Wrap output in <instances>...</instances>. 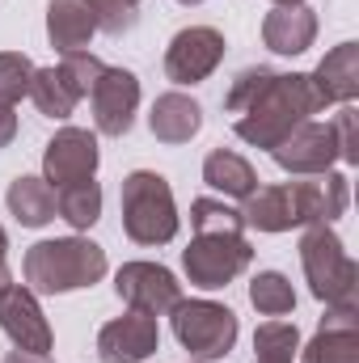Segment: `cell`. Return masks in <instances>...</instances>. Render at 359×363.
Wrapping results in <instances>:
<instances>
[{"label":"cell","instance_id":"6da1fadb","mask_svg":"<svg viewBox=\"0 0 359 363\" xmlns=\"http://www.w3.org/2000/svg\"><path fill=\"white\" fill-rule=\"evenodd\" d=\"M228 114H237L233 131L254 144V148H275L283 144L309 114L321 110L309 72H270V68H245L224 97Z\"/></svg>","mask_w":359,"mask_h":363},{"label":"cell","instance_id":"7a4b0ae2","mask_svg":"<svg viewBox=\"0 0 359 363\" xmlns=\"http://www.w3.org/2000/svg\"><path fill=\"white\" fill-rule=\"evenodd\" d=\"M351 203V186L347 174H313V182H279V186H258L245 199V228L258 233H292V228H309V224H330L347 211Z\"/></svg>","mask_w":359,"mask_h":363},{"label":"cell","instance_id":"3957f363","mask_svg":"<svg viewBox=\"0 0 359 363\" xmlns=\"http://www.w3.org/2000/svg\"><path fill=\"white\" fill-rule=\"evenodd\" d=\"M106 274V250L89 237H55L26 250V287L34 296H64L93 287Z\"/></svg>","mask_w":359,"mask_h":363},{"label":"cell","instance_id":"277c9868","mask_svg":"<svg viewBox=\"0 0 359 363\" xmlns=\"http://www.w3.org/2000/svg\"><path fill=\"white\" fill-rule=\"evenodd\" d=\"M300 267L309 291L326 308H359V267L343 250V237L330 224H309L300 237Z\"/></svg>","mask_w":359,"mask_h":363},{"label":"cell","instance_id":"5b68a950","mask_svg":"<svg viewBox=\"0 0 359 363\" xmlns=\"http://www.w3.org/2000/svg\"><path fill=\"white\" fill-rule=\"evenodd\" d=\"M123 233L136 245H165L178 237V203L161 174L136 169L123 178Z\"/></svg>","mask_w":359,"mask_h":363},{"label":"cell","instance_id":"8992f818","mask_svg":"<svg viewBox=\"0 0 359 363\" xmlns=\"http://www.w3.org/2000/svg\"><path fill=\"white\" fill-rule=\"evenodd\" d=\"M174 338L194 359H224L237 347V313L216 300H178L174 308Z\"/></svg>","mask_w":359,"mask_h":363},{"label":"cell","instance_id":"52a82bcc","mask_svg":"<svg viewBox=\"0 0 359 363\" xmlns=\"http://www.w3.org/2000/svg\"><path fill=\"white\" fill-rule=\"evenodd\" d=\"M250 262H254V250L245 233H194V241L182 250L186 279L203 291L228 287Z\"/></svg>","mask_w":359,"mask_h":363},{"label":"cell","instance_id":"ba28073f","mask_svg":"<svg viewBox=\"0 0 359 363\" xmlns=\"http://www.w3.org/2000/svg\"><path fill=\"white\" fill-rule=\"evenodd\" d=\"M224 60V34L211 26H186L165 47V77L174 85H199L207 81Z\"/></svg>","mask_w":359,"mask_h":363},{"label":"cell","instance_id":"9c48e42d","mask_svg":"<svg viewBox=\"0 0 359 363\" xmlns=\"http://www.w3.org/2000/svg\"><path fill=\"white\" fill-rule=\"evenodd\" d=\"M114 291L123 296L127 308L148 313V317H165L182 300V283L174 279V271L157 262H123L114 274Z\"/></svg>","mask_w":359,"mask_h":363},{"label":"cell","instance_id":"30bf717a","mask_svg":"<svg viewBox=\"0 0 359 363\" xmlns=\"http://www.w3.org/2000/svg\"><path fill=\"white\" fill-rule=\"evenodd\" d=\"M0 330L9 334V342L17 351H30V355H51V325L38 308V296L26 287V283H9L0 291Z\"/></svg>","mask_w":359,"mask_h":363},{"label":"cell","instance_id":"8fae6325","mask_svg":"<svg viewBox=\"0 0 359 363\" xmlns=\"http://www.w3.org/2000/svg\"><path fill=\"white\" fill-rule=\"evenodd\" d=\"M93 101V123L101 135H127L136 123V106H140V81L127 68H106L89 89Z\"/></svg>","mask_w":359,"mask_h":363},{"label":"cell","instance_id":"7c38bea8","mask_svg":"<svg viewBox=\"0 0 359 363\" xmlns=\"http://www.w3.org/2000/svg\"><path fill=\"white\" fill-rule=\"evenodd\" d=\"M97 161H101L97 135L85 127H64V131H55V140L43 152V182L51 190H60L68 182H85L97 174Z\"/></svg>","mask_w":359,"mask_h":363},{"label":"cell","instance_id":"4fadbf2b","mask_svg":"<svg viewBox=\"0 0 359 363\" xmlns=\"http://www.w3.org/2000/svg\"><path fill=\"white\" fill-rule=\"evenodd\" d=\"M161 351V325L148 313H123L101 325L97 334V355L101 363H144Z\"/></svg>","mask_w":359,"mask_h":363},{"label":"cell","instance_id":"5bb4252c","mask_svg":"<svg viewBox=\"0 0 359 363\" xmlns=\"http://www.w3.org/2000/svg\"><path fill=\"white\" fill-rule=\"evenodd\" d=\"M275 165L296 174V178H313V174H326L334 161H338V140H334V127L330 123H300L283 144L270 148Z\"/></svg>","mask_w":359,"mask_h":363},{"label":"cell","instance_id":"9a60e30c","mask_svg":"<svg viewBox=\"0 0 359 363\" xmlns=\"http://www.w3.org/2000/svg\"><path fill=\"white\" fill-rule=\"evenodd\" d=\"M300 355L304 363H359V308H330Z\"/></svg>","mask_w":359,"mask_h":363},{"label":"cell","instance_id":"2e32d148","mask_svg":"<svg viewBox=\"0 0 359 363\" xmlns=\"http://www.w3.org/2000/svg\"><path fill=\"white\" fill-rule=\"evenodd\" d=\"M309 81H313V93H317V101L321 106H347V101H355L359 97V47L355 43H338L313 72H309Z\"/></svg>","mask_w":359,"mask_h":363},{"label":"cell","instance_id":"e0dca14e","mask_svg":"<svg viewBox=\"0 0 359 363\" xmlns=\"http://www.w3.org/2000/svg\"><path fill=\"white\" fill-rule=\"evenodd\" d=\"M317 38V13L309 4H279L263 21V43L275 55H304Z\"/></svg>","mask_w":359,"mask_h":363},{"label":"cell","instance_id":"ac0fdd59","mask_svg":"<svg viewBox=\"0 0 359 363\" xmlns=\"http://www.w3.org/2000/svg\"><path fill=\"white\" fill-rule=\"evenodd\" d=\"M97 34V17H93L89 0H51L47 4V38L60 55L85 51Z\"/></svg>","mask_w":359,"mask_h":363},{"label":"cell","instance_id":"d6986e66","mask_svg":"<svg viewBox=\"0 0 359 363\" xmlns=\"http://www.w3.org/2000/svg\"><path fill=\"white\" fill-rule=\"evenodd\" d=\"M148 127L161 144H190L203 127V106L186 93H161L153 101V114H148Z\"/></svg>","mask_w":359,"mask_h":363},{"label":"cell","instance_id":"ffe728a7","mask_svg":"<svg viewBox=\"0 0 359 363\" xmlns=\"http://www.w3.org/2000/svg\"><path fill=\"white\" fill-rule=\"evenodd\" d=\"M9 211L17 216L21 228H43L55 220V190L47 186L43 178H13L9 182V194H4Z\"/></svg>","mask_w":359,"mask_h":363},{"label":"cell","instance_id":"44dd1931","mask_svg":"<svg viewBox=\"0 0 359 363\" xmlns=\"http://www.w3.org/2000/svg\"><path fill=\"white\" fill-rule=\"evenodd\" d=\"M203 182H207L211 190L228 194V199H241V203L258 190V174H254V165H250L245 157L228 152V148L207 152V161H203Z\"/></svg>","mask_w":359,"mask_h":363},{"label":"cell","instance_id":"7402d4cb","mask_svg":"<svg viewBox=\"0 0 359 363\" xmlns=\"http://www.w3.org/2000/svg\"><path fill=\"white\" fill-rule=\"evenodd\" d=\"M55 211H60L77 233L93 228V224H97V216H101V186H97L93 178L60 186V190H55Z\"/></svg>","mask_w":359,"mask_h":363},{"label":"cell","instance_id":"603a6c76","mask_svg":"<svg viewBox=\"0 0 359 363\" xmlns=\"http://www.w3.org/2000/svg\"><path fill=\"white\" fill-rule=\"evenodd\" d=\"M30 101L38 106V114H47V118H68L72 110H77V93L72 85L64 81V72L60 68H34V81H30Z\"/></svg>","mask_w":359,"mask_h":363},{"label":"cell","instance_id":"cb8c5ba5","mask_svg":"<svg viewBox=\"0 0 359 363\" xmlns=\"http://www.w3.org/2000/svg\"><path fill=\"white\" fill-rule=\"evenodd\" d=\"M250 304H254L263 317H287V313L296 308V291H292L287 274L258 271L250 279Z\"/></svg>","mask_w":359,"mask_h":363},{"label":"cell","instance_id":"d4e9b609","mask_svg":"<svg viewBox=\"0 0 359 363\" xmlns=\"http://www.w3.org/2000/svg\"><path fill=\"white\" fill-rule=\"evenodd\" d=\"M254 351H258V359L292 363L296 351H300V330H296L292 321H267V325H258V334H254Z\"/></svg>","mask_w":359,"mask_h":363},{"label":"cell","instance_id":"484cf974","mask_svg":"<svg viewBox=\"0 0 359 363\" xmlns=\"http://www.w3.org/2000/svg\"><path fill=\"white\" fill-rule=\"evenodd\" d=\"M190 228L194 233H245V220L237 207L220 199H194L190 203Z\"/></svg>","mask_w":359,"mask_h":363},{"label":"cell","instance_id":"4316f807","mask_svg":"<svg viewBox=\"0 0 359 363\" xmlns=\"http://www.w3.org/2000/svg\"><path fill=\"white\" fill-rule=\"evenodd\" d=\"M34 81V64L21 51H0V106H17L21 97H30Z\"/></svg>","mask_w":359,"mask_h":363},{"label":"cell","instance_id":"83f0119b","mask_svg":"<svg viewBox=\"0 0 359 363\" xmlns=\"http://www.w3.org/2000/svg\"><path fill=\"white\" fill-rule=\"evenodd\" d=\"M60 72H64V81L72 85V93L77 97H89V89H93V81L106 72V64L93 55V51H72V55H64L60 64H55Z\"/></svg>","mask_w":359,"mask_h":363},{"label":"cell","instance_id":"f1b7e54d","mask_svg":"<svg viewBox=\"0 0 359 363\" xmlns=\"http://www.w3.org/2000/svg\"><path fill=\"white\" fill-rule=\"evenodd\" d=\"M93 4V17H97V30L106 34H123L136 26V9L140 0H89Z\"/></svg>","mask_w":359,"mask_h":363},{"label":"cell","instance_id":"f546056e","mask_svg":"<svg viewBox=\"0 0 359 363\" xmlns=\"http://www.w3.org/2000/svg\"><path fill=\"white\" fill-rule=\"evenodd\" d=\"M355 118L359 110L347 101L343 110H338V118L330 123L334 127V140H338V161H347V165H359V135H355Z\"/></svg>","mask_w":359,"mask_h":363},{"label":"cell","instance_id":"4dcf8cb0","mask_svg":"<svg viewBox=\"0 0 359 363\" xmlns=\"http://www.w3.org/2000/svg\"><path fill=\"white\" fill-rule=\"evenodd\" d=\"M13 135H17V114H13V106H0V148H9Z\"/></svg>","mask_w":359,"mask_h":363},{"label":"cell","instance_id":"1f68e13d","mask_svg":"<svg viewBox=\"0 0 359 363\" xmlns=\"http://www.w3.org/2000/svg\"><path fill=\"white\" fill-rule=\"evenodd\" d=\"M4 363H51V355H30V351H9Z\"/></svg>","mask_w":359,"mask_h":363},{"label":"cell","instance_id":"d6a6232c","mask_svg":"<svg viewBox=\"0 0 359 363\" xmlns=\"http://www.w3.org/2000/svg\"><path fill=\"white\" fill-rule=\"evenodd\" d=\"M9 283H13V274H9V267H4V262H0V291H4Z\"/></svg>","mask_w":359,"mask_h":363},{"label":"cell","instance_id":"836d02e7","mask_svg":"<svg viewBox=\"0 0 359 363\" xmlns=\"http://www.w3.org/2000/svg\"><path fill=\"white\" fill-rule=\"evenodd\" d=\"M4 254H9V237H4V228H0V262H4Z\"/></svg>","mask_w":359,"mask_h":363},{"label":"cell","instance_id":"e575fe53","mask_svg":"<svg viewBox=\"0 0 359 363\" xmlns=\"http://www.w3.org/2000/svg\"><path fill=\"white\" fill-rule=\"evenodd\" d=\"M275 4H304V0H275Z\"/></svg>","mask_w":359,"mask_h":363},{"label":"cell","instance_id":"d590c367","mask_svg":"<svg viewBox=\"0 0 359 363\" xmlns=\"http://www.w3.org/2000/svg\"><path fill=\"white\" fill-rule=\"evenodd\" d=\"M178 4H186V9H190V4H203V0H178Z\"/></svg>","mask_w":359,"mask_h":363},{"label":"cell","instance_id":"8d00e7d4","mask_svg":"<svg viewBox=\"0 0 359 363\" xmlns=\"http://www.w3.org/2000/svg\"><path fill=\"white\" fill-rule=\"evenodd\" d=\"M254 363H275V359H254Z\"/></svg>","mask_w":359,"mask_h":363}]
</instances>
